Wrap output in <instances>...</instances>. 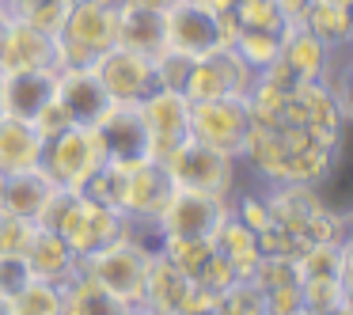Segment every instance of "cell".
Masks as SVG:
<instances>
[{"label": "cell", "instance_id": "obj_52", "mask_svg": "<svg viewBox=\"0 0 353 315\" xmlns=\"http://www.w3.org/2000/svg\"><path fill=\"white\" fill-rule=\"evenodd\" d=\"M0 84H4V77H0ZM0 114H4V110H0Z\"/></svg>", "mask_w": 353, "mask_h": 315}, {"label": "cell", "instance_id": "obj_7", "mask_svg": "<svg viewBox=\"0 0 353 315\" xmlns=\"http://www.w3.org/2000/svg\"><path fill=\"white\" fill-rule=\"evenodd\" d=\"M95 130L103 133L110 167L130 171V167H137V163L152 160V137H148V125H145V118H141L137 103H110V110L99 118Z\"/></svg>", "mask_w": 353, "mask_h": 315}, {"label": "cell", "instance_id": "obj_31", "mask_svg": "<svg viewBox=\"0 0 353 315\" xmlns=\"http://www.w3.org/2000/svg\"><path fill=\"white\" fill-rule=\"evenodd\" d=\"M300 296H304V307L319 315H334L338 307L345 304V289H342V277H330V274H315L300 281Z\"/></svg>", "mask_w": 353, "mask_h": 315}, {"label": "cell", "instance_id": "obj_33", "mask_svg": "<svg viewBox=\"0 0 353 315\" xmlns=\"http://www.w3.org/2000/svg\"><path fill=\"white\" fill-rule=\"evenodd\" d=\"M251 281L259 285L262 292H274V289H285V285H300L304 274H300L296 258H266V254H262L254 274H251Z\"/></svg>", "mask_w": 353, "mask_h": 315}, {"label": "cell", "instance_id": "obj_32", "mask_svg": "<svg viewBox=\"0 0 353 315\" xmlns=\"http://www.w3.org/2000/svg\"><path fill=\"white\" fill-rule=\"evenodd\" d=\"M221 315H270L266 292L247 277V281H232L221 292Z\"/></svg>", "mask_w": 353, "mask_h": 315}, {"label": "cell", "instance_id": "obj_16", "mask_svg": "<svg viewBox=\"0 0 353 315\" xmlns=\"http://www.w3.org/2000/svg\"><path fill=\"white\" fill-rule=\"evenodd\" d=\"M54 99H57V69L16 72V77H4V84H0V110L16 118H34Z\"/></svg>", "mask_w": 353, "mask_h": 315}, {"label": "cell", "instance_id": "obj_35", "mask_svg": "<svg viewBox=\"0 0 353 315\" xmlns=\"http://www.w3.org/2000/svg\"><path fill=\"white\" fill-rule=\"evenodd\" d=\"M232 216L243 221L251 232H262L270 224V201H266V186H254V190L232 194Z\"/></svg>", "mask_w": 353, "mask_h": 315}, {"label": "cell", "instance_id": "obj_40", "mask_svg": "<svg viewBox=\"0 0 353 315\" xmlns=\"http://www.w3.org/2000/svg\"><path fill=\"white\" fill-rule=\"evenodd\" d=\"M31 277H34V274H31V266H27V258L0 254V292H4V296H16V292L23 289Z\"/></svg>", "mask_w": 353, "mask_h": 315}, {"label": "cell", "instance_id": "obj_30", "mask_svg": "<svg viewBox=\"0 0 353 315\" xmlns=\"http://www.w3.org/2000/svg\"><path fill=\"white\" fill-rule=\"evenodd\" d=\"M232 50H236L254 72H262L281 57V34L277 31H239L236 42H232Z\"/></svg>", "mask_w": 353, "mask_h": 315}, {"label": "cell", "instance_id": "obj_45", "mask_svg": "<svg viewBox=\"0 0 353 315\" xmlns=\"http://www.w3.org/2000/svg\"><path fill=\"white\" fill-rule=\"evenodd\" d=\"M133 4H145V8H156V12H168V8H175L179 0H133Z\"/></svg>", "mask_w": 353, "mask_h": 315}, {"label": "cell", "instance_id": "obj_44", "mask_svg": "<svg viewBox=\"0 0 353 315\" xmlns=\"http://www.w3.org/2000/svg\"><path fill=\"white\" fill-rule=\"evenodd\" d=\"M342 289H345V304L353 307V224L342 236Z\"/></svg>", "mask_w": 353, "mask_h": 315}, {"label": "cell", "instance_id": "obj_5", "mask_svg": "<svg viewBox=\"0 0 353 315\" xmlns=\"http://www.w3.org/2000/svg\"><path fill=\"white\" fill-rule=\"evenodd\" d=\"M171 183L179 190H198V194H209V198H221V201H232L236 194V183H239V160L228 152H216L209 145H198V141L186 137L175 152L163 160Z\"/></svg>", "mask_w": 353, "mask_h": 315}, {"label": "cell", "instance_id": "obj_14", "mask_svg": "<svg viewBox=\"0 0 353 315\" xmlns=\"http://www.w3.org/2000/svg\"><path fill=\"white\" fill-rule=\"evenodd\" d=\"M57 103L77 125H99L114 99L107 95L99 72L88 65V69H57Z\"/></svg>", "mask_w": 353, "mask_h": 315}, {"label": "cell", "instance_id": "obj_24", "mask_svg": "<svg viewBox=\"0 0 353 315\" xmlns=\"http://www.w3.org/2000/svg\"><path fill=\"white\" fill-rule=\"evenodd\" d=\"M300 23L330 50L353 46V4H330V0H307Z\"/></svg>", "mask_w": 353, "mask_h": 315}, {"label": "cell", "instance_id": "obj_49", "mask_svg": "<svg viewBox=\"0 0 353 315\" xmlns=\"http://www.w3.org/2000/svg\"><path fill=\"white\" fill-rule=\"evenodd\" d=\"M334 315H353V307H350V304H342V307H338Z\"/></svg>", "mask_w": 353, "mask_h": 315}, {"label": "cell", "instance_id": "obj_2", "mask_svg": "<svg viewBox=\"0 0 353 315\" xmlns=\"http://www.w3.org/2000/svg\"><path fill=\"white\" fill-rule=\"evenodd\" d=\"M125 0H72L57 42V69H88L118 46V16Z\"/></svg>", "mask_w": 353, "mask_h": 315}, {"label": "cell", "instance_id": "obj_48", "mask_svg": "<svg viewBox=\"0 0 353 315\" xmlns=\"http://www.w3.org/2000/svg\"><path fill=\"white\" fill-rule=\"evenodd\" d=\"M122 315H148V312H145V307H141V304H137V307H125V312H122Z\"/></svg>", "mask_w": 353, "mask_h": 315}, {"label": "cell", "instance_id": "obj_28", "mask_svg": "<svg viewBox=\"0 0 353 315\" xmlns=\"http://www.w3.org/2000/svg\"><path fill=\"white\" fill-rule=\"evenodd\" d=\"M4 4H8V16L23 19V23L39 27L46 34H57L65 16H69L72 0H4Z\"/></svg>", "mask_w": 353, "mask_h": 315}, {"label": "cell", "instance_id": "obj_10", "mask_svg": "<svg viewBox=\"0 0 353 315\" xmlns=\"http://www.w3.org/2000/svg\"><path fill=\"white\" fill-rule=\"evenodd\" d=\"M92 69L99 72L103 88L114 103H141L145 95H152L160 88L156 84V57L125 46H110Z\"/></svg>", "mask_w": 353, "mask_h": 315}, {"label": "cell", "instance_id": "obj_41", "mask_svg": "<svg viewBox=\"0 0 353 315\" xmlns=\"http://www.w3.org/2000/svg\"><path fill=\"white\" fill-rule=\"evenodd\" d=\"M232 281H239L236 270H232V262L213 251V258H209L205 266H201V274H198V285H205V289H213V292H224Z\"/></svg>", "mask_w": 353, "mask_h": 315}, {"label": "cell", "instance_id": "obj_20", "mask_svg": "<svg viewBox=\"0 0 353 315\" xmlns=\"http://www.w3.org/2000/svg\"><path fill=\"white\" fill-rule=\"evenodd\" d=\"M190 285H194V281L183 274V270H175L160 251H156L152 262H148V277H145V296H141V307H145L148 315H175L179 304H183V296L190 292Z\"/></svg>", "mask_w": 353, "mask_h": 315}, {"label": "cell", "instance_id": "obj_39", "mask_svg": "<svg viewBox=\"0 0 353 315\" xmlns=\"http://www.w3.org/2000/svg\"><path fill=\"white\" fill-rule=\"evenodd\" d=\"M216 312H221V292H213V289L194 281L175 315H216Z\"/></svg>", "mask_w": 353, "mask_h": 315}, {"label": "cell", "instance_id": "obj_18", "mask_svg": "<svg viewBox=\"0 0 353 315\" xmlns=\"http://www.w3.org/2000/svg\"><path fill=\"white\" fill-rule=\"evenodd\" d=\"M42 148H46V137L34 130L31 118L0 114V171H4V175L39 167Z\"/></svg>", "mask_w": 353, "mask_h": 315}, {"label": "cell", "instance_id": "obj_19", "mask_svg": "<svg viewBox=\"0 0 353 315\" xmlns=\"http://www.w3.org/2000/svg\"><path fill=\"white\" fill-rule=\"evenodd\" d=\"M266 201H270V221L281 224V228L296 232L312 221L323 205L319 198V186H307V183H277V186H266Z\"/></svg>", "mask_w": 353, "mask_h": 315}, {"label": "cell", "instance_id": "obj_26", "mask_svg": "<svg viewBox=\"0 0 353 315\" xmlns=\"http://www.w3.org/2000/svg\"><path fill=\"white\" fill-rule=\"evenodd\" d=\"M12 312L16 315H61L65 312V292L61 285L31 277L23 289L12 296Z\"/></svg>", "mask_w": 353, "mask_h": 315}, {"label": "cell", "instance_id": "obj_22", "mask_svg": "<svg viewBox=\"0 0 353 315\" xmlns=\"http://www.w3.org/2000/svg\"><path fill=\"white\" fill-rule=\"evenodd\" d=\"M23 258H27V266H31L34 277L54 281V285H65L80 274V258L65 247L61 236H54V232L42 228V224H39V232H34V239H31Z\"/></svg>", "mask_w": 353, "mask_h": 315}, {"label": "cell", "instance_id": "obj_51", "mask_svg": "<svg viewBox=\"0 0 353 315\" xmlns=\"http://www.w3.org/2000/svg\"><path fill=\"white\" fill-rule=\"evenodd\" d=\"M292 315H319V312H312V307H300V312H292Z\"/></svg>", "mask_w": 353, "mask_h": 315}, {"label": "cell", "instance_id": "obj_6", "mask_svg": "<svg viewBox=\"0 0 353 315\" xmlns=\"http://www.w3.org/2000/svg\"><path fill=\"white\" fill-rule=\"evenodd\" d=\"M247 130H251L247 95H216V99L190 103V125H186V133L198 145H209L216 152H228L239 160Z\"/></svg>", "mask_w": 353, "mask_h": 315}, {"label": "cell", "instance_id": "obj_43", "mask_svg": "<svg viewBox=\"0 0 353 315\" xmlns=\"http://www.w3.org/2000/svg\"><path fill=\"white\" fill-rule=\"evenodd\" d=\"M266 307L270 315H292L304 307V296H300V285H285V289L266 292Z\"/></svg>", "mask_w": 353, "mask_h": 315}, {"label": "cell", "instance_id": "obj_1", "mask_svg": "<svg viewBox=\"0 0 353 315\" xmlns=\"http://www.w3.org/2000/svg\"><path fill=\"white\" fill-rule=\"evenodd\" d=\"M156 254V239L137 236L130 221H125L122 236L103 243L99 251L84 254L80 270H84L92 281H99L110 296H118L125 307H137L145 296V277H148V262Z\"/></svg>", "mask_w": 353, "mask_h": 315}, {"label": "cell", "instance_id": "obj_27", "mask_svg": "<svg viewBox=\"0 0 353 315\" xmlns=\"http://www.w3.org/2000/svg\"><path fill=\"white\" fill-rule=\"evenodd\" d=\"M156 251H160L175 270H183L190 281H198L201 266L213 258V243H209V239H175V236H160Z\"/></svg>", "mask_w": 353, "mask_h": 315}, {"label": "cell", "instance_id": "obj_21", "mask_svg": "<svg viewBox=\"0 0 353 315\" xmlns=\"http://www.w3.org/2000/svg\"><path fill=\"white\" fill-rule=\"evenodd\" d=\"M118 46L137 50V54H148V57H160L163 50H168V39H163V12L125 0L122 16H118Z\"/></svg>", "mask_w": 353, "mask_h": 315}, {"label": "cell", "instance_id": "obj_34", "mask_svg": "<svg viewBox=\"0 0 353 315\" xmlns=\"http://www.w3.org/2000/svg\"><path fill=\"white\" fill-rule=\"evenodd\" d=\"M296 262L304 277H315V274L342 277V243H304Z\"/></svg>", "mask_w": 353, "mask_h": 315}, {"label": "cell", "instance_id": "obj_38", "mask_svg": "<svg viewBox=\"0 0 353 315\" xmlns=\"http://www.w3.org/2000/svg\"><path fill=\"white\" fill-rule=\"evenodd\" d=\"M190 65H194L190 57L163 50V54L156 57V84H160V88H171V92H183L186 80H190Z\"/></svg>", "mask_w": 353, "mask_h": 315}, {"label": "cell", "instance_id": "obj_8", "mask_svg": "<svg viewBox=\"0 0 353 315\" xmlns=\"http://www.w3.org/2000/svg\"><path fill=\"white\" fill-rule=\"evenodd\" d=\"M163 39H168L171 54H183L190 61L209 57L221 50V16L201 8L198 0H179L175 8L163 12Z\"/></svg>", "mask_w": 353, "mask_h": 315}, {"label": "cell", "instance_id": "obj_25", "mask_svg": "<svg viewBox=\"0 0 353 315\" xmlns=\"http://www.w3.org/2000/svg\"><path fill=\"white\" fill-rule=\"evenodd\" d=\"M65 292V312L61 315H122L125 304L118 296H110L107 289H103L99 281H92V277L80 270L72 281L61 285Z\"/></svg>", "mask_w": 353, "mask_h": 315}, {"label": "cell", "instance_id": "obj_15", "mask_svg": "<svg viewBox=\"0 0 353 315\" xmlns=\"http://www.w3.org/2000/svg\"><path fill=\"white\" fill-rule=\"evenodd\" d=\"M57 190L61 186L50 179V171L42 167H27V171H16V175H8V183H4V198H0V209L12 216H23V221H42V213L50 209V201L57 198Z\"/></svg>", "mask_w": 353, "mask_h": 315}, {"label": "cell", "instance_id": "obj_4", "mask_svg": "<svg viewBox=\"0 0 353 315\" xmlns=\"http://www.w3.org/2000/svg\"><path fill=\"white\" fill-rule=\"evenodd\" d=\"M42 167L61 190H84L107 167V145L95 125H69L42 148Z\"/></svg>", "mask_w": 353, "mask_h": 315}, {"label": "cell", "instance_id": "obj_50", "mask_svg": "<svg viewBox=\"0 0 353 315\" xmlns=\"http://www.w3.org/2000/svg\"><path fill=\"white\" fill-rule=\"evenodd\" d=\"M4 183H8V175H4V171H0V198H4Z\"/></svg>", "mask_w": 353, "mask_h": 315}, {"label": "cell", "instance_id": "obj_37", "mask_svg": "<svg viewBox=\"0 0 353 315\" xmlns=\"http://www.w3.org/2000/svg\"><path fill=\"white\" fill-rule=\"evenodd\" d=\"M300 247L304 243H300L296 232L281 228V224H274V221L259 232V254H266V258H296Z\"/></svg>", "mask_w": 353, "mask_h": 315}, {"label": "cell", "instance_id": "obj_36", "mask_svg": "<svg viewBox=\"0 0 353 315\" xmlns=\"http://www.w3.org/2000/svg\"><path fill=\"white\" fill-rule=\"evenodd\" d=\"M39 224L23 221V216H12L0 209V254H12V258H23L27 247H31Z\"/></svg>", "mask_w": 353, "mask_h": 315}, {"label": "cell", "instance_id": "obj_17", "mask_svg": "<svg viewBox=\"0 0 353 315\" xmlns=\"http://www.w3.org/2000/svg\"><path fill=\"white\" fill-rule=\"evenodd\" d=\"M330 57H334V50L323 46V42L315 39L300 19H289V23H285V31H281V61H285V69H289L296 80H323Z\"/></svg>", "mask_w": 353, "mask_h": 315}, {"label": "cell", "instance_id": "obj_12", "mask_svg": "<svg viewBox=\"0 0 353 315\" xmlns=\"http://www.w3.org/2000/svg\"><path fill=\"white\" fill-rule=\"evenodd\" d=\"M137 107H141V118L148 125V137H152V160L163 163L190 137L186 133V125H190V99L183 92H171V88H156Z\"/></svg>", "mask_w": 353, "mask_h": 315}, {"label": "cell", "instance_id": "obj_42", "mask_svg": "<svg viewBox=\"0 0 353 315\" xmlns=\"http://www.w3.org/2000/svg\"><path fill=\"white\" fill-rule=\"evenodd\" d=\"M31 122H34V130H39L46 141H50V137H57L61 130H69V125H77L69 114H65V107H61L57 99H54V103H46V107H42L39 114L31 118Z\"/></svg>", "mask_w": 353, "mask_h": 315}, {"label": "cell", "instance_id": "obj_29", "mask_svg": "<svg viewBox=\"0 0 353 315\" xmlns=\"http://www.w3.org/2000/svg\"><path fill=\"white\" fill-rule=\"evenodd\" d=\"M232 16H236L239 31H277L281 34L285 23H289L281 0H236Z\"/></svg>", "mask_w": 353, "mask_h": 315}, {"label": "cell", "instance_id": "obj_11", "mask_svg": "<svg viewBox=\"0 0 353 315\" xmlns=\"http://www.w3.org/2000/svg\"><path fill=\"white\" fill-rule=\"evenodd\" d=\"M171 190H175V183H171L168 167L156 163V160H145V163H137V167L122 171L118 213H122L125 221H137V224H156V216L163 213Z\"/></svg>", "mask_w": 353, "mask_h": 315}, {"label": "cell", "instance_id": "obj_23", "mask_svg": "<svg viewBox=\"0 0 353 315\" xmlns=\"http://www.w3.org/2000/svg\"><path fill=\"white\" fill-rule=\"evenodd\" d=\"M209 243H213V251L221 254V258L232 262V270H236L239 281H247V277L254 274V266H259V232H251L243 221H236L232 216V209L224 213V221L213 228V236H209Z\"/></svg>", "mask_w": 353, "mask_h": 315}, {"label": "cell", "instance_id": "obj_3", "mask_svg": "<svg viewBox=\"0 0 353 315\" xmlns=\"http://www.w3.org/2000/svg\"><path fill=\"white\" fill-rule=\"evenodd\" d=\"M39 224L50 228L54 236H61L65 247H69L77 258H84V254L99 251L103 243H110V239L122 236L125 216L118 213V209H110V205L92 201L80 190H57V198L50 201V209L42 213Z\"/></svg>", "mask_w": 353, "mask_h": 315}, {"label": "cell", "instance_id": "obj_13", "mask_svg": "<svg viewBox=\"0 0 353 315\" xmlns=\"http://www.w3.org/2000/svg\"><path fill=\"white\" fill-rule=\"evenodd\" d=\"M34 69H57V42L54 34L8 16L0 31V77H16V72Z\"/></svg>", "mask_w": 353, "mask_h": 315}, {"label": "cell", "instance_id": "obj_46", "mask_svg": "<svg viewBox=\"0 0 353 315\" xmlns=\"http://www.w3.org/2000/svg\"><path fill=\"white\" fill-rule=\"evenodd\" d=\"M0 315H16L12 312V296H4V292H0Z\"/></svg>", "mask_w": 353, "mask_h": 315}, {"label": "cell", "instance_id": "obj_9", "mask_svg": "<svg viewBox=\"0 0 353 315\" xmlns=\"http://www.w3.org/2000/svg\"><path fill=\"white\" fill-rule=\"evenodd\" d=\"M232 209V201L209 198L198 190H171L163 213L156 216V232L160 236H175V239H209L213 228L224 221V213Z\"/></svg>", "mask_w": 353, "mask_h": 315}, {"label": "cell", "instance_id": "obj_47", "mask_svg": "<svg viewBox=\"0 0 353 315\" xmlns=\"http://www.w3.org/2000/svg\"><path fill=\"white\" fill-rule=\"evenodd\" d=\"M4 23H8V4L0 0V31H4Z\"/></svg>", "mask_w": 353, "mask_h": 315}]
</instances>
